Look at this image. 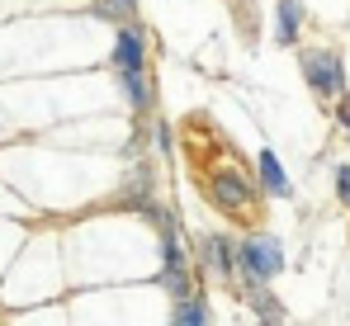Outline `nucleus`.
Wrapping results in <instances>:
<instances>
[{
    "instance_id": "obj_1",
    "label": "nucleus",
    "mask_w": 350,
    "mask_h": 326,
    "mask_svg": "<svg viewBox=\"0 0 350 326\" xmlns=\"http://www.w3.org/2000/svg\"><path fill=\"white\" fill-rule=\"evenodd\" d=\"M284 270H289L284 236L270 232V227H246L241 241H237V284H275Z\"/></svg>"
},
{
    "instance_id": "obj_2",
    "label": "nucleus",
    "mask_w": 350,
    "mask_h": 326,
    "mask_svg": "<svg viewBox=\"0 0 350 326\" xmlns=\"http://www.w3.org/2000/svg\"><path fill=\"white\" fill-rule=\"evenodd\" d=\"M298 76L308 85V95H317L322 105L350 95V66L341 48H327V43H312V48H298Z\"/></svg>"
},
{
    "instance_id": "obj_3",
    "label": "nucleus",
    "mask_w": 350,
    "mask_h": 326,
    "mask_svg": "<svg viewBox=\"0 0 350 326\" xmlns=\"http://www.w3.org/2000/svg\"><path fill=\"white\" fill-rule=\"evenodd\" d=\"M204 199H208L223 217H251L260 204H265L260 180H256V175H246V170L232 165V161H223L208 180H204Z\"/></svg>"
},
{
    "instance_id": "obj_4",
    "label": "nucleus",
    "mask_w": 350,
    "mask_h": 326,
    "mask_svg": "<svg viewBox=\"0 0 350 326\" xmlns=\"http://www.w3.org/2000/svg\"><path fill=\"white\" fill-rule=\"evenodd\" d=\"M237 232H223V227H213V232H199V236H189V251H194V265L204 279H218L223 288H232L237 284Z\"/></svg>"
},
{
    "instance_id": "obj_5",
    "label": "nucleus",
    "mask_w": 350,
    "mask_h": 326,
    "mask_svg": "<svg viewBox=\"0 0 350 326\" xmlns=\"http://www.w3.org/2000/svg\"><path fill=\"white\" fill-rule=\"evenodd\" d=\"M109 66L114 71H147L152 66V29L142 19H123L109 29Z\"/></svg>"
},
{
    "instance_id": "obj_6",
    "label": "nucleus",
    "mask_w": 350,
    "mask_h": 326,
    "mask_svg": "<svg viewBox=\"0 0 350 326\" xmlns=\"http://www.w3.org/2000/svg\"><path fill=\"white\" fill-rule=\"evenodd\" d=\"M114 90H118V100H123L128 113H133L137 128L157 113V81H152V66H147V71H114Z\"/></svg>"
},
{
    "instance_id": "obj_7",
    "label": "nucleus",
    "mask_w": 350,
    "mask_h": 326,
    "mask_svg": "<svg viewBox=\"0 0 350 326\" xmlns=\"http://www.w3.org/2000/svg\"><path fill=\"white\" fill-rule=\"evenodd\" d=\"M308 29V0H275L270 5V48H298Z\"/></svg>"
},
{
    "instance_id": "obj_8",
    "label": "nucleus",
    "mask_w": 350,
    "mask_h": 326,
    "mask_svg": "<svg viewBox=\"0 0 350 326\" xmlns=\"http://www.w3.org/2000/svg\"><path fill=\"white\" fill-rule=\"evenodd\" d=\"M237 298L241 308L251 312V322H289V303L270 288V284H237Z\"/></svg>"
},
{
    "instance_id": "obj_9",
    "label": "nucleus",
    "mask_w": 350,
    "mask_h": 326,
    "mask_svg": "<svg viewBox=\"0 0 350 326\" xmlns=\"http://www.w3.org/2000/svg\"><path fill=\"white\" fill-rule=\"evenodd\" d=\"M256 180H260V194H265V199H275V204H289L293 199V180H289V170H284L280 152H275L270 142L256 152Z\"/></svg>"
},
{
    "instance_id": "obj_10",
    "label": "nucleus",
    "mask_w": 350,
    "mask_h": 326,
    "mask_svg": "<svg viewBox=\"0 0 350 326\" xmlns=\"http://www.w3.org/2000/svg\"><path fill=\"white\" fill-rule=\"evenodd\" d=\"M213 317H218V312H213V303H208L204 288H194V293H185V298H171V303H166V322H171V326H208Z\"/></svg>"
},
{
    "instance_id": "obj_11",
    "label": "nucleus",
    "mask_w": 350,
    "mask_h": 326,
    "mask_svg": "<svg viewBox=\"0 0 350 326\" xmlns=\"http://www.w3.org/2000/svg\"><path fill=\"white\" fill-rule=\"evenodd\" d=\"M90 19L100 24H123V19H142V0H90Z\"/></svg>"
},
{
    "instance_id": "obj_12",
    "label": "nucleus",
    "mask_w": 350,
    "mask_h": 326,
    "mask_svg": "<svg viewBox=\"0 0 350 326\" xmlns=\"http://www.w3.org/2000/svg\"><path fill=\"white\" fill-rule=\"evenodd\" d=\"M147 142H152V157H161V161H171L175 157V128L171 118H147Z\"/></svg>"
},
{
    "instance_id": "obj_13",
    "label": "nucleus",
    "mask_w": 350,
    "mask_h": 326,
    "mask_svg": "<svg viewBox=\"0 0 350 326\" xmlns=\"http://www.w3.org/2000/svg\"><path fill=\"white\" fill-rule=\"evenodd\" d=\"M332 194H336V204L350 213V157L336 161V170H332Z\"/></svg>"
},
{
    "instance_id": "obj_14",
    "label": "nucleus",
    "mask_w": 350,
    "mask_h": 326,
    "mask_svg": "<svg viewBox=\"0 0 350 326\" xmlns=\"http://www.w3.org/2000/svg\"><path fill=\"white\" fill-rule=\"evenodd\" d=\"M332 118H336V128H341V133H350V95L332 100Z\"/></svg>"
},
{
    "instance_id": "obj_15",
    "label": "nucleus",
    "mask_w": 350,
    "mask_h": 326,
    "mask_svg": "<svg viewBox=\"0 0 350 326\" xmlns=\"http://www.w3.org/2000/svg\"><path fill=\"white\" fill-rule=\"evenodd\" d=\"M346 157H350V133H346Z\"/></svg>"
}]
</instances>
